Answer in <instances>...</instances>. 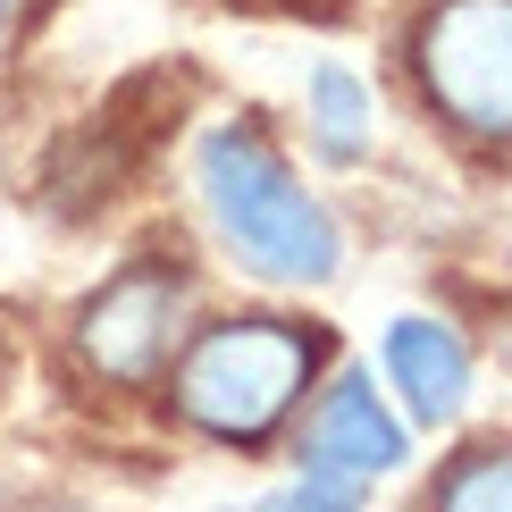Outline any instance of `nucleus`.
Returning <instances> with one entry per match:
<instances>
[{
  "mask_svg": "<svg viewBox=\"0 0 512 512\" xmlns=\"http://www.w3.org/2000/svg\"><path fill=\"white\" fill-rule=\"evenodd\" d=\"M202 202L219 219V236L236 244V261L277 277V286H328L345 261L336 219L294 185V168L252 126H219L202 143Z\"/></svg>",
  "mask_w": 512,
  "mask_h": 512,
  "instance_id": "f257e3e1",
  "label": "nucleus"
},
{
  "mask_svg": "<svg viewBox=\"0 0 512 512\" xmlns=\"http://www.w3.org/2000/svg\"><path fill=\"white\" fill-rule=\"evenodd\" d=\"M311 378V336L286 328V319H227L210 328L177 370V412L194 429L227 437V445H252L286 420V403L303 395Z\"/></svg>",
  "mask_w": 512,
  "mask_h": 512,
  "instance_id": "f03ea898",
  "label": "nucleus"
},
{
  "mask_svg": "<svg viewBox=\"0 0 512 512\" xmlns=\"http://www.w3.org/2000/svg\"><path fill=\"white\" fill-rule=\"evenodd\" d=\"M412 51H420V93L462 135L512 143V0H437Z\"/></svg>",
  "mask_w": 512,
  "mask_h": 512,
  "instance_id": "7ed1b4c3",
  "label": "nucleus"
},
{
  "mask_svg": "<svg viewBox=\"0 0 512 512\" xmlns=\"http://www.w3.org/2000/svg\"><path fill=\"white\" fill-rule=\"evenodd\" d=\"M177 319H185V277L177 269H126L84 303L76 353H84V370L118 378V387H143L168 361V345H177Z\"/></svg>",
  "mask_w": 512,
  "mask_h": 512,
  "instance_id": "20e7f679",
  "label": "nucleus"
},
{
  "mask_svg": "<svg viewBox=\"0 0 512 512\" xmlns=\"http://www.w3.org/2000/svg\"><path fill=\"white\" fill-rule=\"evenodd\" d=\"M403 454H412V445H403V420L370 395L361 370H345L328 387V403H319V420H311V471H336V479L370 487V479H387Z\"/></svg>",
  "mask_w": 512,
  "mask_h": 512,
  "instance_id": "39448f33",
  "label": "nucleus"
},
{
  "mask_svg": "<svg viewBox=\"0 0 512 512\" xmlns=\"http://www.w3.org/2000/svg\"><path fill=\"white\" fill-rule=\"evenodd\" d=\"M387 370H395L403 403H412L429 429L454 420L462 395H471V353H462L454 328H437V319H395L387 328Z\"/></svg>",
  "mask_w": 512,
  "mask_h": 512,
  "instance_id": "423d86ee",
  "label": "nucleus"
},
{
  "mask_svg": "<svg viewBox=\"0 0 512 512\" xmlns=\"http://www.w3.org/2000/svg\"><path fill=\"white\" fill-rule=\"evenodd\" d=\"M311 143H319L328 168H353L370 152V84L353 68H336V59L311 76Z\"/></svg>",
  "mask_w": 512,
  "mask_h": 512,
  "instance_id": "0eeeda50",
  "label": "nucleus"
},
{
  "mask_svg": "<svg viewBox=\"0 0 512 512\" xmlns=\"http://www.w3.org/2000/svg\"><path fill=\"white\" fill-rule=\"evenodd\" d=\"M429 512H512V454H462L454 471H445V487L429 496Z\"/></svg>",
  "mask_w": 512,
  "mask_h": 512,
  "instance_id": "6e6552de",
  "label": "nucleus"
},
{
  "mask_svg": "<svg viewBox=\"0 0 512 512\" xmlns=\"http://www.w3.org/2000/svg\"><path fill=\"white\" fill-rule=\"evenodd\" d=\"M261 512H361V487L336 479V471H303L294 487H277Z\"/></svg>",
  "mask_w": 512,
  "mask_h": 512,
  "instance_id": "1a4fd4ad",
  "label": "nucleus"
},
{
  "mask_svg": "<svg viewBox=\"0 0 512 512\" xmlns=\"http://www.w3.org/2000/svg\"><path fill=\"white\" fill-rule=\"evenodd\" d=\"M17 512H76V504H17Z\"/></svg>",
  "mask_w": 512,
  "mask_h": 512,
  "instance_id": "9d476101",
  "label": "nucleus"
},
{
  "mask_svg": "<svg viewBox=\"0 0 512 512\" xmlns=\"http://www.w3.org/2000/svg\"><path fill=\"white\" fill-rule=\"evenodd\" d=\"M9 9H17V0H0V26H9Z\"/></svg>",
  "mask_w": 512,
  "mask_h": 512,
  "instance_id": "9b49d317",
  "label": "nucleus"
}]
</instances>
